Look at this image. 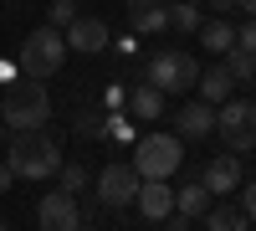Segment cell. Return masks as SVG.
Returning a JSON list of instances; mask_svg holds the SVG:
<instances>
[{
    "instance_id": "1",
    "label": "cell",
    "mask_w": 256,
    "mask_h": 231,
    "mask_svg": "<svg viewBox=\"0 0 256 231\" xmlns=\"http://www.w3.org/2000/svg\"><path fill=\"white\" fill-rule=\"evenodd\" d=\"M46 118H52V93H46V82H36V77L6 82V98H0V123H6L10 134L46 129Z\"/></svg>"
},
{
    "instance_id": "2",
    "label": "cell",
    "mask_w": 256,
    "mask_h": 231,
    "mask_svg": "<svg viewBox=\"0 0 256 231\" xmlns=\"http://www.w3.org/2000/svg\"><path fill=\"white\" fill-rule=\"evenodd\" d=\"M6 170L16 180H46L62 170V144L46 129H31V134H10L6 144Z\"/></svg>"
},
{
    "instance_id": "3",
    "label": "cell",
    "mask_w": 256,
    "mask_h": 231,
    "mask_svg": "<svg viewBox=\"0 0 256 231\" xmlns=\"http://www.w3.org/2000/svg\"><path fill=\"white\" fill-rule=\"evenodd\" d=\"M128 164L138 170V180H169L184 164V139L180 134H159L148 129L134 139V154H128Z\"/></svg>"
},
{
    "instance_id": "4",
    "label": "cell",
    "mask_w": 256,
    "mask_h": 231,
    "mask_svg": "<svg viewBox=\"0 0 256 231\" xmlns=\"http://www.w3.org/2000/svg\"><path fill=\"white\" fill-rule=\"evenodd\" d=\"M67 62V36H62L56 26H36L31 36H20L16 47V72L20 77H56V67Z\"/></svg>"
},
{
    "instance_id": "5",
    "label": "cell",
    "mask_w": 256,
    "mask_h": 231,
    "mask_svg": "<svg viewBox=\"0 0 256 231\" xmlns=\"http://www.w3.org/2000/svg\"><path fill=\"white\" fill-rule=\"evenodd\" d=\"M216 134L226 139L230 154L256 149V103L251 98H226L220 108H216Z\"/></svg>"
},
{
    "instance_id": "6",
    "label": "cell",
    "mask_w": 256,
    "mask_h": 231,
    "mask_svg": "<svg viewBox=\"0 0 256 231\" xmlns=\"http://www.w3.org/2000/svg\"><path fill=\"white\" fill-rule=\"evenodd\" d=\"M144 82H154V88L169 98V93H190L200 82V62L180 52V47H169V52H154V62H148V77Z\"/></svg>"
},
{
    "instance_id": "7",
    "label": "cell",
    "mask_w": 256,
    "mask_h": 231,
    "mask_svg": "<svg viewBox=\"0 0 256 231\" xmlns=\"http://www.w3.org/2000/svg\"><path fill=\"white\" fill-rule=\"evenodd\" d=\"M98 205H108V211H123V205H134L138 200V170H134V164H128V159H108V170H102L98 180Z\"/></svg>"
},
{
    "instance_id": "8",
    "label": "cell",
    "mask_w": 256,
    "mask_h": 231,
    "mask_svg": "<svg viewBox=\"0 0 256 231\" xmlns=\"http://www.w3.org/2000/svg\"><path fill=\"white\" fill-rule=\"evenodd\" d=\"M36 226L41 231H82V205L67 190H52L36 200Z\"/></svg>"
},
{
    "instance_id": "9",
    "label": "cell",
    "mask_w": 256,
    "mask_h": 231,
    "mask_svg": "<svg viewBox=\"0 0 256 231\" xmlns=\"http://www.w3.org/2000/svg\"><path fill=\"white\" fill-rule=\"evenodd\" d=\"M246 175H241V159L236 154H216V159H205V175H200V185H205V190L210 195H236V185H241Z\"/></svg>"
},
{
    "instance_id": "10",
    "label": "cell",
    "mask_w": 256,
    "mask_h": 231,
    "mask_svg": "<svg viewBox=\"0 0 256 231\" xmlns=\"http://www.w3.org/2000/svg\"><path fill=\"white\" fill-rule=\"evenodd\" d=\"M62 36H67V52H82V57H98L108 47V26H102L98 16H77Z\"/></svg>"
},
{
    "instance_id": "11",
    "label": "cell",
    "mask_w": 256,
    "mask_h": 231,
    "mask_svg": "<svg viewBox=\"0 0 256 231\" xmlns=\"http://www.w3.org/2000/svg\"><path fill=\"white\" fill-rule=\"evenodd\" d=\"M134 205H138L144 221H169L174 216V190H169V180H144Z\"/></svg>"
},
{
    "instance_id": "12",
    "label": "cell",
    "mask_w": 256,
    "mask_h": 231,
    "mask_svg": "<svg viewBox=\"0 0 256 231\" xmlns=\"http://www.w3.org/2000/svg\"><path fill=\"white\" fill-rule=\"evenodd\" d=\"M128 26L138 36H159L169 31V6L164 0H128Z\"/></svg>"
},
{
    "instance_id": "13",
    "label": "cell",
    "mask_w": 256,
    "mask_h": 231,
    "mask_svg": "<svg viewBox=\"0 0 256 231\" xmlns=\"http://www.w3.org/2000/svg\"><path fill=\"white\" fill-rule=\"evenodd\" d=\"M174 134L180 139H210L216 134V108L210 103H184L180 118H174Z\"/></svg>"
},
{
    "instance_id": "14",
    "label": "cell",
    "mask_w": 256,
    "mask_h": 231,
    "mask_svg": "<svg viewBox=\"0 0 256 231\" xmlns=\"http://www.w3.org/2000/svg\"><path fill=\"white\" fill-rule=\"evenodd\" d=\"M128 118H138V123L164 118V93L154 82H134V88H128Z\"/></svg>"
},
{
    "instance_id": "15",
    "label": "cell",
    "mask_w": 256,
    "mask_h": 231,
    "mask_svg": "<svg viewBox=\"0 0 256 231\" xmlns=\"http://www.w3.org/2000/svg\"><path fill=\"white\" fill-rule=\"evenodd\" d=\"M195 88H200V103L220 108L226 98H236V77H230L226 62H220V67H200V82H195Z\"/></svg>"
},
{
    "instance_id": "16",
    "label": "cell",
    "mask_w": 256,
    "mask_h": 231,
    "mask_svg": "<svg viewBox=\"0 0 256 231\" xmlns=\"http://www.w3.org/2000/svg\"><path fill=\"white\" fill-rule=\"evenodd\" d=\"M210 205H216V195L205 190L200 180H190L184 190H174V216H184V221H195V216H205Z\"/></svg>"
},
{
    "instance_id": "17",
    "label": "cell",
    "mask_w": 256,
    "mask_h": 231,
    "mask_svg": "<svg viewBox=\"0 0 256 231\" xmlns=\"http://www.w3.org/2000/svg\"><path fill=\"white\" fill-rule=\"evenodd\" d=\"M246 226H251V216L241 211L236 200H220V205L205 211V231H246Z\"/></svg>"
},
{
    "instance_id": "18",
    "label": "cell",
    "mask_w": 256,
    "mask_h": 231,
    "mask_svg": "<svg viewBox=\"0 0 256 231\" xmlns=\"http://www.w3.org/2000/svg\"><path fill=\"white\" fill-rule=\"evenodd\" d=\"M200 47L226 57L230 47H236V26H230V21H220V16H216V21H200Z\"/></svg>"
},
{
    "instance_id": "19",
    "label": "cell",
    "mask_w": 256,
    "mask_h": 231,
    "mask_svg": "<svg viewBox=\"0 0 256 231\" xmlns=\"http://www.w3.org/2000/svg\"><path fill=\"white\" fill-rule=\"evenodd\" d=\"M200 0H169V31H200Z\"/></svg>"
},
{
    "instance_id": "20",
    "label": "cell",
    "mask_w": 256,
    "mask_h": 231,
    "mask_svg": "<svg viewBox=\"0 0 256 231\" xmlns=\"http://www.w3.org/2000/svg\"><path fill=\"white\" fill-rule=\"evenodd\" d=\"M77 134H88V139H108V134H113V113H108V108H88V113H77Z\"/></svg>"
},
{
    "instance_id": "21",
    "label": "cell",
    "mask_w": 256,
    "mask_h": 231,
    "mask_svg": "<svg viewBox=\"0 0 256 231\" xmlns=\"http://www.w3.org/2000/svg\"><path fill=\"white\" fill-rule=\"evenodd\" d=\"M226 72L236 77V82H256V57L241 52V47H230V52H226Z\"/></svg>"
},
{
    "instance_id": "22",
    "label": "cell",
    "mask_w": 256,
    "mask_h": 231,
    "mask_svg": "<svg viewBox=\"0 0 256 231\" xmlns=\"http://www.w3.org/2000/svg\"><path fill=\"white\" fill-rule=\"evenodd\" d=\"M56 180H62V190H67V195H82V190H88V170H82V164L72 159H62V170H56Z\"/></svg>"
},
{
    "instance_id": "23",
    "label": "cell",
    "mask_w": 256,
    "mask_h": 231,
    "mask_svg": "<svg viewBox=\"0 0 256 231\" xmlns=\"http://www.w3.org/2000/svg\"><path fill=\"white\" fill-rule=\"evenodd\" d=\"M72 21H77V6H72V0H52V26H56V31H67Z\"/></svg>"
},
{
    "instance_id": "24",
    "label": "cell",
    "mask_w": 256,
    "mask_h": 231,
    "mask_svg": "<svg viewBox=\"0 0 256 231\" xmlns=\"http://www.w3.org/2000/svg\"><path fill=\"white\" fill-rule=\"evenodd\" d=\"M236 47H241V52H251V57H256V16H246V26H241V31H236Z\"/></svg>"
},
{
    "instance_id": "25",
    "label": "cell",
    "mask_w": 256,
    "mask_h": 231,
    "mask_svg": "<svg viewBox=\"0 0 256 231\" xmlns=\"http://www.w3.org/2000/svg\"><path fill=\"white\" fill-rule=\"evenodd\" d=\"M246 190H241V211L251 216V226H256V180H241Z\"/></svg>"
},
{
    "instance_id": "26",
    "label": "cell",
    "mask_w": 256,
    "mask_h": 231,
    "mask_svg": "<svg viewBox=\"0 0 256 231\" xmlns=\"http://www.w3.org/2000/svg\"><path fill=\"white\" fill-rule=\"evenodd\" d=\"M102 103H108V113L128 108V88H108V93H102Z\"/></svg>"
},
{
    "instance_id": "27",
    "label": "cell",
    "mask_w": 256,
    "mask_h": 231,
    "mask_svg": "<svg viewBox=\"0 0 256 231\" xmlns=\"http://www.w3.org/2000/svg\"><path fill=\"white\" fill-rule=\"evenodd\" d=\"M169 231H195V221H184V216H169Z\"/></svg>"
},
{
    "instance_id": "28",
    "label": "cell",
    "mask_w": 256,
    "mask_h": 231,
    "mask_svg": "<svg viewBox=\"0 0 256 231\" xmlns=\"http://www.w3.org/2000/svg\"><path fill=\"white\" fill-rule=\"evenodd\" d=\"M210 11H216V16H226V11H236V0H210Z\"/></svg>"
},
{
    "instance_id": "29",
    "label": "cell",
    "mask_w": 256,
    "mask_h": 231,
    "mask_svg": "<svg viewBox=\"0 0 256 231\" xmlns=\"http://www.w3.org/2000/svg\"><path fill=\"white\" fill-rule=\"evenodd\" d=\"M10 185H16V175L6 170V164H0V195H6V190H10Z\"/></svg>"
},
{
    "instance_id": "30",
    "label": "cell",
    "mask_w": 256,
    "mask_h": 231,
    "mask_svg": "<svg viewBox=\"0 0 256 231\" xmlns=\"http://www.w3.org/2000/svg\"><path fill=\"white\" fill-rule=\"evenodd\" d=\"M236 6H241V11H246V16H256V0H236Z\"/></svg>"
},
{
    "instance_id": "31",
    "label": "cell",
    "mask_w": 256,
    "mask_h": 231,
    "mask_svg": "<svg viewBox=\"0 0 256 231\" xmlns=\"http://www.w3.org/2000/svg\"><path fill=\"white\" fill-rule=\"evenodd\" d=\"M0 144H6V123H0Z\"/></svg>"
},
{
    "instance_id": "32",
    "label": "cell",
    "mask_w": 256,
    "mask_h": 231,
    "mask_svg": "<svg viewBox=\"0 0 256 231\" xmlns=\"http://www.w3.org/2000/svg\"><path fill=\"white\" fill-rule=\"evenodd\" d=\"M0 231H6V221H0Z\"/></svg>"
},
{
    "instance_id": "33",
    "label": "cell",
    "mask_w": 256,
    "mask_h": 231,
    "mask_svg": "<svg viewBox=\"0 0 256 231\" xmlns=\"http://www.w3.org/2000/svg\"><path fill=\"white\" fill-rule=\"evenodd\" d=\"M246 231H256V226H246Z\"/></svg>"
}]
</instances>
